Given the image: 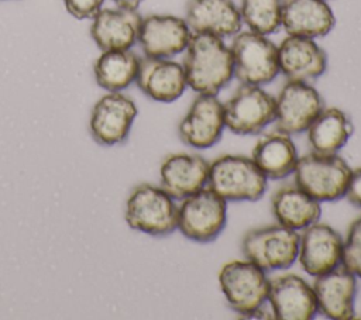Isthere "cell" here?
Listing matches in <instances>:
<instances>
[{"instance_id":"17","label":"cell","mask_w":361,"mask_h":320,"mask_svg":"<svg viewBox=\"0 0 361 320\" xmlns=\"http://www.w3.org/2000/svg\"><path fill=\"white\" fill-rule=\"evenodd\" d=\"M135 82L145 96L161 103L178 100L188 87L182 63L169 58L140 59Z\"/></svg>"},{"instance_id":"31","label":"cell","mask_w":361,"mask_h":320,"mask_svg":"<svg viewBox=\"0 0 361 320\" xmlns=\"http://www.w3.org/2000/svg\"><path fill=\"white\" fill-rule=\"evenodd\" d=\"M117 7H123V8H130V10H137L140 7V4L144 0H111Z\"/></svg>"},{"instance_id":"5","label":"cell","mask_w":361,"mask_h":320,"mask_svg":"<svg viewBox=\"0 0 361 320\" xmlns=\"http://www.w3.org/2000/svg\"><path fill=\"white\" fill-rule=\"evenodd\" d=\"M234 76L247 85H267L279 73L278 47L267 35L240 31L230 47Z\"/></svg>"},{"instance_id":"29","label":"cell","mask_w":361,"mask_h":320,"mask_svg":"<svg viewBox=\"0 0 361 320\" xmlns=\"http://www.w3.org/2000/svg\"><path fill=\"white\" fill-rule=\"evenodd\" d=\"M65 4L66 11L78 18V20H86L93 18V16L102 8V4L104 0H62Z\"/></svg>"},{"instance_id":"26","label":"cell","mask_w":361,"mask_h":320,"mask_svg":"<svg viewBox=\"0 0 361 320\" xmlns=\"http://www.w3.org/2000/svg\"><path fill=\"white\" fill-rule=\"evenodd\" d=\"M140 58L130 49L102 51L93 63L96 83L107 92H120L135 82Z\"/></svg>"},{"instance_id":"25","label":"cell","mask_w":361,"mask_h":320,"mask_svg":"<svg viewBox=\"0 0 361 320\" xmlns=\"http://www.w3.org/2000/svg\"><path fill=\"white\" fill-rule=\"evenodd\" d=\"M306 131L314 152L337 154L347 144L354 125L343 110L327 107L317 114Z\"/></svg>"},{"instance_id":"19","label":"cell","mask_w":361,"mask_h":320,"mask_svg":"<svg viewBox=\"0 0 361 320\" xmlns=\"http://www.w3.org/2000/svg\"><path fill=\"white\" fill-rule=\"evenodd\" d=\"M279 72L288 80L307 82L322 76L327 69V55L313 38L288 35L278 45Z\"/></svg>"},{"instance_id":"11","label":"cell","mask_w":361,"mask_h":320,"mask_svg":"<svg viewBox=\"0 0 361 320\" xmlns=\"http://www.w3.org/2000/svg\"><path fill=\"white\" fill-rule=\"evenodd\" d=\"M135 103L120 92H109L93 106L89 130L100 145H117L127 140L137 117Z\"/></svg>"},{"instance_id":"6","label":"cell","mask_w":361,"mask_h":320,"mask_svg":"<svg viewBox=\"0 0 361 320\" xmlns=\"http://www.w3.org/2000/svg\"><path fill=\"white\" fill-rule=\"evenodd\" d=\"M243 252L265 272L282 271L298 258L299 234L279 223L259 227L244 235Z\"/></svg>"},{"instance_id":"8","label":"cell","mask_w":361,"mask_h":320,"mask_svg":"<svg viewBox=\"0 0 361 320\" xmlns=\"http://www.w3.org/2000/svg\"><path fill=\"white\" fill-rule=\"evenodd\" d=\"M219 283L230 307L241 316L261 307L268 299L269 279L267 272L248 259L223 265Z\"/></svg>"},{"instance_id":"15","label":"cell","mask_w":361,"mask_h":320,"mask_svg":"<svg viewBox=\"0 0 361 320\" xmlns=\"http://www.w3.org/2000/svg\"><path fill=\"white\" fill-rule=\"evenodd\" d=\"M267 300L279 320H310L319 312L313 288L293 273L269 281Z\"/></svg>"},{"instance_id":"23","label":"cell","mask_w":361,"mask_h":320,"mask_svg":"<svg viewBox=\"0 0 361 320\" xmlns=\"http://www.w3.org/2000/svg\"><path fill=\"white\" fill-rule=\"evenodd\" d=\"M271 207L276 221L295 231L319 221L322 214L320 202L296 185L278 189L271 199Z\"/></svg>"},{"instance_id":"3","label":"cell","mask_w":361,"mask_h":320,"mask_svg":"<svg viewBox=\"0 0 361 320\" xmlns=\"http://www.w3.org/2000/svg\"><path fill=\"white\" fill-rule=\"evenodd\" d=\"M351 168L337 154L309 152L298 159L295 185L319 202H336L345 196Z\"/></svg>"},{"instance_id":"13","label":"cell","mask_w":361,"mask_h":320,"mask_svg":"<svg viewBox=\"0 0 361 320\" xmlns=\"http://www.w3.org/2000/svg\"><path fill=\"white\" fill-rule=\"evenodd\" d=\"M224 127L223 103L216 94H199L180 120L178 133L186 145L204 149L221 138Z\"/></svg>"},{"instance_id":"1","label":"cell","mask_w":361,"mask_h":320,"mask_svg":"<svg viewBox=\"0 0 361 320\" xmlns=\"http://www.w3.org/2000/svg\"><path fill=\"white\" fill-rule=\"evenodd\" d=\"M183 56L188 86L199 94H217L234 76L233 56L223 38L192 32Z\"/></svg>"},{"instance_id":"16","label":"cell","mask_w":361,"mask_h":320,"mask_svg":"<svg viewBox=\"0 0 361 320\" xmlns=\"http://www.w3.org/2000/svg\"><path fill=\"white\" fill-rule=\"evenodd\" d=\"M313 292L317 310L331 320H348L354 317V299L357 276L343 265L314 276Z\"/></svg>"},{"instance_id":"2","label":"cell","mask_w":361,"mask_h":320,"mask_svg":"<svg viewBox=\"0 0 361 320\" xmlns=\"http://www.w3.org/2000/svg\"><path fill=\"white\" fill-rule=\"evenodd\" d=\"M267 179L252 158L227 154L210 162L207 187L227 202H255L264 196Z\"/></svg>"},{"instance_id":"22","label":"cell","mask_w":361,"mask_h":320,"mask_svg":"<svg viewBox=\"0 0 361 320\" xmlns=\"http://www.w3.org/2000/svg\"><path fill=\"white\" fill-rule=\"evenodd\" d=\"M336 17L326 0H282L281 25L288 35L317 38L327 35Z\"/></svg>"},{"instance_id":"21","label":"cell","mask_w":361,"mask_h":320,"mask_svg":"<svg viewBox=\"0 0 361 320\" xmlns=\"http://www.w3.org/2000/svg\"><path fill=\"white\" fill-rule=\"evenodd\" d=\"M185 21L192 32L234 37L241 31L243 20L233 0H189Z\"/></svg>"},{"instance_id":"18","label":"cell","mask_w":361,"mask_h":320,"mask_svg":"<svg viewBox=\"0 0 361 320\" xmlns=\"http://www.w3.org/2000/svg\"><path fill=\"white\" fill-rule=\"evenodd\" d=\"M90 35L100 51L130 49L138 39L142 17L137 10L100 8L92 18Z\"/></svg>"},{"instance_id":"28","label":"cell","mask_w":361,"mask_h":320,"mask_svg":"<svg viewBox=\"0 0 361 320\" xmlns=\"http://www.w3.org/2000/svg\"><path fill=\"white\" fill-rule=\"evenodd\" d=\"M340 265L361 279V216L351 223L343 240Z\"/></svg>"},{"instance_id":"7","label":"cell","mask_w":361,"mask_h":320,"mask_svg":"<svg viewBox=\"0 0 361 320\" xmlns=\"http://www.w3.org/2000/svg\"><path fill=\"white\" fill-rule=\"evenodd\" d=\"M227 220V200L210 187L182 199L178 207V228L193 241L209 242L219 237Z\"/></svg>"},{"instance_id":"24","label":"cell","mask_w":361,"mask_h":320,"mask_svg":"<svg viewBox=\"0 0 361 320\" xmlns=\"http://www.w3.org/2000/svg\"><path fill=\"white\" fill-rule=\"evenodd\" d=\"M252 161L267 178L283 179L293 172L298 151L289 134L274 131L258 140L252 149Z\"/></svg>"},{"instance_id":"4","label":"cell","mask_w":361,"mask_h":320,"mask_svg":"<svg viewBox=\"0 0 361 320\" xmlns=\"http://www.w3.org/2000/svg\"><path fill=\"white\" fill-rule=\"evenodd\" d=\"M127 224L149 235H168L178 228V206L161 186L141 183L126 202Z\"/></svg>"},{"instance_id":"9","label":"cell","mask_w":361,"mask_h":320,"mask_svg":"<svg viewBox=\"0 0 361 320\" xmlns=\"http://www.w3.org/2000/svg\"><path fill=\"white\" fill-rule=\"evenodd\" d=\"M223 109L226 127L237 135L258 134L275 120V97L258 85L243 83Z\"/></svg>"},{"instance_id":"30","label":"cell","mask_w":361,"mask_h":320,"mask_svg":"<svg viewBox=\"0 0 361 320\" xmlns=\"http://www.w3.org/2000/svg\"><path fill=\"white\" fill-rule=\"evenodd\" d=\"M345 196L350 203L361 207V166L351 171V176L347 185Z\"/></svg>"},{"instance_id":"12","label":"cell","mask_w":361,"mask_h":320,"mask_svg":"<svg viewBox=\"0 0 361 320\" xmlns=\"http://www.w3.org/2000/svg\"><path fill=\"white\" fill-rule=\"evenodd\" d=\"M192 31L185 18L171 14H149L142 17L138 39L145 56L172 58L183 52Z\"/></svg>"},{"instance_id":"20","label":"cell","mask_w":361,"mask_h":320,"mask_svg":"<svg viewBox=\"0 0 361 320\" xmlns=\"http://www.w3.org/2000/svg\"><path fill=\"white\" fill-rule=\"evenodd\" d=\"M209 162L195 154H171L159 168L161 187L173 199H185L207 185Z\"/></svg>"},{"instance_id":"10","label":"cell","mask_w":361,"mask_h":320,"mask_svg":"<svg viewBox=\"0 0 361 320\" xmlns=\"http://www.w3.org/2000/svg\"><path fill=\"white\" fill-rule=\"evenodd\" d=\"M324 109L319 92L302 80H288L275 99L276 128L289 135L300 134Z\"/></svg>"},{"instance_id":"27","label":"cell","mask_w":361,"mask_h":320,"mask_svg":"<svg viewBox=\"0 0 361 320\" xmlns=\"http://www.w3.org/2000/svg\"><path fill=\"white\" fill-rule=\"evenodd\" d=\"M238 10L250 31L269 35L281 27L282 0H241Z\"/></svg>"},{"instance_id":"14","label":"cell","mask_w":361,"mask_h":320,"mask_svg":"<svg viewBox=\"0 0 361 320\" xmlns=\"http://www.w3.org/2000/svg\"><path fill=\"white\" fill-rule=\"evenodd\" d=\"M343 238L333 227L324 223H313L299 235V262L306 273L319 276L341 262Z\"/></svg>"}]
</instances>
